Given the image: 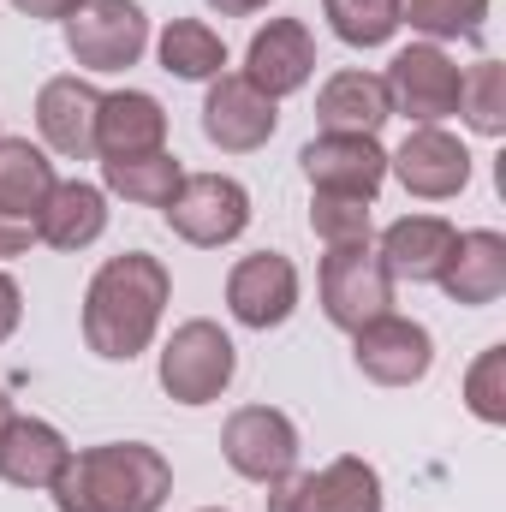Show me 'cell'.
<instances>
[{
  "label": "cell",
  "mask_w": 506,
  "mask_h": 512,
  "mask_svg": "<svg viewBox=\"0 0 506 512\" xmlns=\"http://www.w3.org/2000/svg\"><path fill=\"white\" fill-rule=\"evenodd\" d=\"M167 298H173V274L161 256H108L84 286V346L108 364H131L137 352H149V340L167 316Z\"/></svg>",
  "instance_id": "1"
},
{
  "label": "cell",
  "mask_w": 506,
  "mask_h": 512,
  "mask_svg": "<svg viewBox=\"0 0 506 512\" xmlns=\"http://www.w3.org/2000/svg\"><path fill=\"white\" fill-rule=\"evenodd\" d=\"M48 495L60 512H161L173 495V465L149 441H102L72 453Z\"/></svg>",
  "instance_id": "2"
},
{
  "label": "cell",
  "mask_w": 506,
  "mask_h": 512,
  "mask_svg": "<svg viewBox=\"0 0 506 512\" xmlns=\"http://www.w3.org/2000/svg\"><path fill=\"white\" fill-rule=\"evenodd\" d=\"M155 376H161V393L173 405H215L239 376V346H233V334L221 322L191 316V322H179L167 334Z\"/></svg>",
  "instance_id": "3"
},
{
  "label": "cell",
  "mask_w": 506,
  "mask_h": 512,
  "mask_svg": "<svg viewBox=\"0 0 506 512\" xmlns=\"http://www.w3.org/2000/svg\"><path fill=\"white\" fill-rule=\"evenodd\" d=\"M393 274L376 256V245H334L322 256V274H316V298H322V316L340 328V334H358L364 322H376L393 310Z\"/></svg>",
  "instance_id": "4"
},
{
  "label": "cell",
  "mask_w": 506,
  "mask_h": 512,
  "mask_svg": "<svg viewBox=\"0 0 506 512\" xmlns=\"http://www.w3.org/2000/svg\"><path fill=\"white\" fill-rule=\"evenodd\" d=\"M161 215H167V227H173L185 245L221 251V245H233V239L251 227V191H245L233 173H185L179 191H173V203H167Z\"/></svg>",
  "instance_id": "5"
},
{
  "label": "cell",
  "mask_w": 506,
  "mask_h": 512,
  "mask_svg": "<svg viewBox=\"0 0 506 512\" xmlns=\"http://www.w3.org/2000/svg\"><path fill=\"white\" fill-rule=\"evenodd\" d=\"M393 114H405L411 126H441L459 114V60L441 42H411L387 60L381 72Z\"/></svg>",
  "instance_id": "6"
},
{
  "label": "cell",
  "mask_w": 506,
  "mask_h": 512,
  "mask_svg": "<svg viewBox=\"0 0 506 512\" xmlns=\"http://www.w3.org/2000/svg\"><path fill=\"white\" fill-rule=\"evenodd\" d=\"M66 48L84 72H126L149 48V12L137 0H84L66 18Z\"/></svg>",
  "instance_id": "7"
},
{
  "label": "cell",
  "mask_w": 506,
  "mask_h": 512,
  "mask_svg": "<svg viewBox=\"0 0 506 512\" xmlns=\"http://www.w3.org/2000/svg\"><path fill=\"white\" fill-rule=\"evenodd\" d=\"M221 459L245 477V483H286L298 471V423L274 405H239L221 429Z\"/></svg>",
  "instance_id": "8"
},
{
  "label": "cell",
  "mask_w": 506,
  "mask_h": 512,
  "mask_svg": "<svg viewBox=\"0 0 506 512\" xmlns=\"http://www.w3.org/2000/svg\"><path fill=\"white\" fill-rule=\"evenodd\" d=\"M268 512H381V471L358 453H340L322 471H292L286 483H274Z\"/></svg>",
  "instance_id": "9"
},
{
  "label": "cell",
  "mask_w": 506,
  "mask_h": 512,
  "mask_svg": "<svg viewBox=\"0 0 506 512\" xmlns=\"http://www.w3.org/2000/svg\"><path fill=\"white\" fill-rule=\"evenodd\" d=\"M298 167L310 179V191H334V197H364L376 203V191L387 185V149L376 137L358 131H322L298 149Z\"/></svg>",
  "instance_id": "10"
},
{
  "label": "cell",
  "mask_w": 506,
  "mask_h": 512,
  "mask_svg": "<svg viewBox=\"0 0 506 512\" xmlns=\"http://www.w3.org/2000/svg\"><path fill=\"white\" fill-rule=\"evenodd\" d=\"M352 358L376 387H417L435 370V334L411 316H376L352 334Z\"/></svg>",
  "instance_id": "11"
},
{
  "label": "cell",
  "mask_w": 506,
  "mask_h": 512,
  "mask_svg": "<svg viewBox=\"0 0 506 512\" xmlns=\"http://www.w3.org/2000/svg\"><path fill=\"white\" fill-rule=\"evenodd\" d=\"M387 173H393L411 197L447 203V197H459V191L471 185V149H465L447 126H417V131H405V143L387 155Z\"/></svg>",
  "instance_id": "12"
},
{
  "label": "cell",
  "mask_w": 506,
  "mask_h": 512,
  "mask_svg": "<svg viewBox=\"0 0 506 512\" xmlns=\"http://www.w3.org/2000/svg\"><path fill=\"white\" fill-rule=\"evenodd\" d=\"M227 310L239 328H280L298 310V268L286 251H251L227 268Z\"/></svg>",
  "instance_id": "13"
},
{
  "label": "cell",
  "mask_w": 506,
  "mask_h": 512,
  "mask_svg": "<svg viewBox=\"0 0 506 512\" xmlns=\"http://www.w3.org/2000/svg\"><path fill=\"white\" fill-rule=\"evenodd\" d=\"M280 126V102H268L256 84H245V72H221L203 96V137L221 155H251L262 149Z\"/></svg>",
  "instance_id": "14"
},
{
  "label": "cell",
  "mask_w": 506,
  "mask_h": 512,
  "mask_svg": "<svg viewBox=\"0 0 506 512\" xmlns=\"http://www.w3.org/2000/svg\"><path fill=\"white\" fill-rule=\"evenodd\" d=\"M316 78V36L304 18H268L245 48V84H256L268 102L298 96Z\"/></svg>",
  "instance_id": "15"
},
{
  "label": "cell",
  "mask_w": 506,
  "mask_h": 512,
  "mask_svg": "<svg viewBox=\"0 0 506 512\" xmlns=\"http://www.w3.org/2000/svg\"><path fill=\"white\" fill-rule=\"evenodd\" d=\"M96 114H102V90L84 84L78 72L48 78L36 90V131L60 161H90L96 155Z\"/></svg>",
  "instance_id": "16"
},
{
  "label": "cell",
  "mask_w": 506,
  "mask_h": 512,
  "mask_svg": "<svg viewBox=\"0 0 506 512\" xmlns=\"http://www.w3.org/2000/svg\"><path fill=\"white\" fill-rule=\"evenodd\" d=\"M435 286H441L453 304H465V310L501 304V292H506V233H495V227L459 233L453 251H447V262H441V274H435Z\"/></svg>",
  "instance_id": "17"
},
{
  "label": "cell",
  "mask_w": 506,
  "mask_h": 512,
  "mask_svg": "<svg viewBox=\"0 0 506 512\" xmlns=\"http://www.w3.org/2000/svg\"><path fill=\"white\" fill-rule=\"evenodd\" d=\"M155 149H167V108L149 90H114V96H102L96 155L102 161H126V155H155Z\"/></svg>",
  "instance_id": "18"
},
{
  "label": "cell",
  "mask_w": 506,
  "mask_h": 512,
  "mask_svg": "<svg viewBox=\"0 0 506 512\" xmlns=\"http://www.w3.org/2000/svg\"><path fill=\"white\" fill-rule=\"evenodd\" d=\"M102 233H108V191L90 185V179H54V191L42 203V221H36V245L90 251Z\"/></svg>",
  "instance_id": "19"
},
{
  "label": "cell",
  "mask_w": 506,
  "mask_h": 512,
  "mask_svg": "<svg viewBox=\"0 0 506 512\" xmlns=\"http://www.w3.org/2000/svg\"><path fill=\"white\" fill-rule=\"evenodd\" d=\"M66 459H72L66 435L54 423H42V417H12L0 429V483H12L24 495L30 489H54V477L66 471Z\"/></svg>",
  "instance_id": "20"
},
{
  "label": "cell",
  "mask_w": 506,
  "mask_h": 512,
  "mask_svg": "<svg viewBox=\"0 0 506 512\" xmlns=\"http://www.w3.org/2000/svg\"><path fill=\"white\" fill-rule=\"evenodd\" d=\"M453 239H459V227H453V221H441V215H399V221L381 233L376 256L387 262V274H393V280L429 286V280L441 274L447 251H453Z\"/></svg>",
  "instance_id": "21"
},
{
  "label": "cell",
  "mask_w": 506,
  "mask_h": 512,
  "mask_svg": "<svg viewBox=\"0 0 506 512\" xmlns=\"http://www.w3.org/2000/svg\"><path fill=\"white\" fill-rule=\"evenodd\" d=\"M316 120H322V131H358V137H376V131L393 120V102H387L381 72H364V66L334 72V78L316 90Z\"/></svg>",
  "instance_id": "22"
},
{
  "label": "cell",
  "mask_w": 506,
  "mask_h": 512,
  "mask_svg": "<svg viewBox=\"0 0 506 512\" xmlns=\"http://www.w3.org/2000/svg\"><path fill=\"white\" fill-rule=\"evenodd\" d=\"M48 191H54V161L30 137H0V215L18 227H36Z\"/></svg>",
  "instance_id": "23"
},
{
  "label": "cell",
  "mask_w": 506,
  "mask_h": 512,
  "mask_svg": "<svg viewBox=\"0 0 506 512\" xmlns=\"http://www.w3.org/2000/svg\"><path fill=\"white\" fill-rule=\"evenodd\" d=\"M155 60L179 84H215L227 72V42L203 18H167L161 36H155Z\"/></svg>",
  "instance_id": "24"
},
{
  "label": "cell",
  "mask_w": 506,
  "mask_h": 512,
  "mask_svg": "<svg viewBox=\"0 0 506 512\" xmlns=\"http://www.w3.org/2000/svg\"><path fill=\"white\" fill-rule=\"evenodd\" d=\"M185 167L173 149H155V155H126V161H102V191L108 197H126L137 209H167L173 191H179Z\"/></svg>",
  "instance_id": "25"
},
{
  "label": "cell",
  "mask_w": 506,
  "mask_h": 512,
  "mask_svg": "<svg viewBox=\"0 0 506 512\" xmlns=\"http://www.w3.org/2000/svg\"><path fill=\"white\" fill-rule=\"evenodd\" d=\"M489 18V0H399V24H411L423 42H477Z\"/></svg>",
  "instance_id": "26"
},
{
  "label": "cell",
  "mask_w": 506,
  "mask_h": 512,
  "mask_svg": "<svg viewBox=\"0 0 506 512\" xmlns=\"http://www.w3.org/2000/svg\"><path fill=\"white\" fill-rule=\"evenodd\" d=\"M459 120L477 137H501L506 131V66L501 60H477L471 72H459Z\"/></svg>",
  "instance_id": "27"
},
{
  "label": "cell",
  "mask_w": 506,
  "mask_h": 512,
  "mask_svg": "<svg viewBox=\"0 0 506 512\" xmlns=\"http://www.w3.org/2000/svg\"><path fill=\"white\" fill-rule=\"evenodd\" d=\"M322 12L346 48H387L399 36V0H322Z\"/></svg>",
  "instance_id": "28"
},
{
  "label": "cell",
  "mask_w": 506,
  "mask_h": 512,
  "mask_svg": "<svg viewBox=\"0 0 506 512\" xmlns=\"http://www.w3.org/2000/svg\"><path fill=\"white\" fill-rule=\"evenodd\" d=\"M310 233L334 251V245H370L376 221L364 197H334V191H310Z\"/></svg>",
  "instance_id": "29"
},
{
  "label": "cell",
  "mask_w": 506,
  "mask_h": 512,
  "mask_svg": "<svg viewBox=\"0 0 506 512\" xmlns=\"http://www.w3.org/2000/svg\"><path fill=\"white\" fill-rule=\"evenodd\" d=\"M465 405L477 423L501 429L506 423V346H489L471 370H465Z\"/></svg>",
  "instance_id": "30"
},
{
  "label": "cell",
  "mask_w": 506,
  "mask_h": 512,
  "mask_svg": "<svg viewBox=\"0 0 506 512\" xmlns=\"http://www.w3.org/2000/svg\"><path fill=\"white\" fill-rule=\"evenodd\" d=\"M18 322H24V292H18V280L0 268V346L18 334Z\"/></svg>",
  "instance_id": "31"
},
{
  "label": "cell",
  "mask_w": 506,
  "mask_h": 512,
  "mask_svg": "<svg viewBox=\"0 0 506 512\" xmlns=\"http://www.w3.org/2000/svg\"><path fill=\"white\" fill-rule=\"evenodd\" d=\"M12 6H18L24 18H36V24H66L84 0H12Z\"/></svg>",
  "instance_id": "32"
},
{
  "label": "cell",
  "mask_w": 506,
  "mask_h": 512,
  "mask_svg": "<svg viewBox=\"0 0 506 512\" xmlns=\"http://www.w3.org/2000/svg\"><path fill=\"white\" fill-rule=\"evenodd\" d=\"M262 6H268V0H209V12H221V18H251Z\"/></svg>",
  "instance_id": "33"
},
{
  "label": "cell",
  "mask_w": 506,
  "mask_h": 512,
  "mask_svg": "<svg viewBox=\"0 0 506 512\" xmlns=\"http://www.w3.org/2000/svg\"><path fill=\"white\" fill-rule=\"evenodd\" d=\"M12 417H18V411H12V399H6V387H0V429H6Z\"/></svg>",
  "instance_id": "34"
},
{
  "label": "cell",
  "mask_w": 506,
  "mask_h": 512,
  "mask_svg": "<svg viewBox=\"0 0 506 512\" xmlns=\"http://www.w3.org/2000/svg\"><path fill=\"white\" fill-rule=\"evenodd\" d=\"M203 512H221V507H203Z\"/></svg>",
  "instance_id": "35"
},
{
  "label": "cell",
  "mask_w": 506,
  "mask_h": 512,
  "mask_svg": "<svg viewBox=\"0 0 506 512\" xmlns=\"http://www.w3.org/2000/svg\"><path fill=\"white\" fill-rule=\"evenodd\" d=\"M0 137H6V131H0Z\"/></svg>",
  "instance_id": "36"
}]
</instances>
